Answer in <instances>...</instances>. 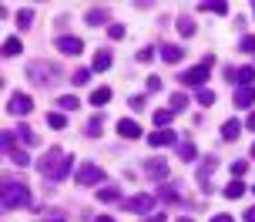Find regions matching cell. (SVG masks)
<instances>
[{
	"label": "cell",
	"mask_w": 255,
	"mask_h": 222,
	"mask_svg": "<svg viewBox=\"0 0 255 222\" xmlns=\"http://www.w3.org/2000/svg\"><path fill=\"white\" fill-rule=\"evenodd\" d=\"M111 67V51H98L94 54V71H108Z\"/></svg>",
	"instance_id": "7402d4cb"
},
{
	"label": "cell",
	"mask_w": 255,
	"mask_h": 222,
	"mask_svg": "<svg viewBox=\"0 0 255 222\" xmlns=\"http://www.w3.org/2000/svg\"><path fill=\"white\" fill-rule=\"evenodd\" d=\"M101 128H104V121H101V118H91V121H88V128H84V135L98 138V135H101Z\"/></svg>",
	"instance_id": "4316f807"
},
{
	"label": "cell",
	"mask_w": 255,
	"mask_h": 222,
	"mask_svg": "<svg viewBox=\"0 0 255 222\" xmlns=\"http://www.w3.org/2000/svg\"><path fill=\"white\" fill-rule=\"evenodd\" d=\"M242 196H245V182H239V179H235V182L225 185V199H242Z\"/></svg>",
	"instance_id": "ffe728a7"
},
{
	"label": "cell",
	"mask_w": 255,
	"mask_h": 222,
	"mask_svg": "<svg viewBox=\"0 0 255 222\" xmlns=\"http://www.w3.org/2000/svg\"><path fill=\"white\" fill-rule=\"evenodd\" d=\"M57 51L61 54H81L84 51V40L81 37H57Z\"/></svg>",
	"instance_id": "5bb4252c"
},
{
	"label": "cell",
	"mask_w": 255,
	"mask_h": 222,
	"mask_svg": "<svg viewBox=\"0 0 255 222\" xmlns=\"http://www.w3.org/2000/svg\"><path fill=\"white\" fill-rule=\"evenodd\" d=\"M98 199H101V202H118V199H121V192H118L115 185H108V189H101V192H98Z\"/></svg>",
	"instance_id": "484cf974"
},
{
	"label": "cell",
	"mask_w": 255,
	"mask_h": 222,
	"mask_svg": "<svg viewBox=\"0 0 255 222\" xmlns=\"http://www.w3.org/2000/svg\"><path fill=\"white\" fill-rule=\"evenodd\" d=\"M212 222H235V219H232V216H215Z\"/></svg>",
	"instance_id": "ee69618b"
},
{
	"label": "cell",
	"mask_w": 255,
	"mask_h": 222,
	"mask_svg": "<svg viewBox=\"0 0 255 222\" xmlns=\"http://www.w3.org/2000/svg\"><path fill=\"white\" fill-rule=\"evenodd\" d=\"M47 125H51L54 131H64V128H67V118H64V111H51V115H47Z\"/></svg>",
	"instance_id": "d6986e66"
},
{
	"label": "cell",
	"mask_w": 255,
	"mask_h": 222,
	"mask_svg": "<svg viewBox=\"0 0 255 222\" xmlns=\"http://www.w3.org/2000/svg\"><path fill=\"white\" fill-rule=\"evenodd\" d=\"M101 179H104V172L98 169V165H91V162L77 169V182H81V185H98Z\"/></svg>",
	"instance_id": "52a82bcc"
},
{
	"label": "cell",
	"mask_w": 255,
	"mask_h": 222,
	"mask_svg": "<svg viewBox=\"0 0 255 222\" xmlns=\"http://www.w3.org/2000/svg\"><path fill=\"white\" fill-rule=\"evenodd\" d=\"M37 169H40V175H47L51 182H61V179H67V172L74 169V158L67 155L64 148H57V145H54V148H47V152H44V158L37 162Z\"/></svg>",
	"instance_id": "6da1fadb"
},
{
	"label": "cell",
	"mask_w": 255,
	"mask_h": 222,
	"mask_svg": "<svg viewBox=\"0 0 255 222\" xmlns=\"http://www.w3.org/2000/svg\"><path fill=\"white\" fill-rule=\"evenodd\" d=\"M178 222H191V219H178Z\"/></svg>",
	"instance_id": "c3c4849f"
},
{
	"label": "cell",
	"mask_w": 255,
	"mask_h": 222,
	"mask_svg": "<svg viewBox=\"0 0 255 222\" xmlns=\"http://www.w3.org/2000/svg\"><path fill=\"white\" fill-rule=\"evenodd\" d=\"M185 105H188L185 94H175V98H171V111H185Z\"/></svg>",
	"instance_id": "1f68e13d"
},
{
	"label": "cell",
	"mask_w": 255,
	"mask_h": 222,
	"mask_svg": "<svg viewBox=\"0 0 255 222\" xmlns=\"http://www.w3.org/2000/svg\"><path fill=\"white\" fill-rule=\"evenodd\" d=\"M245 169H249V162H235L232 165V175H245Z\"/></svg>",
	"instance_id": "f35d334b"
},
{
	"label": "cell",
	"mask_w": 255,
	"mask_h": 222,
	"mask_svg": "<svg viewBox=\"0 0 255 222\" xmlns=\"http://www.w3.org/2000/svg\"><path fill=\"white\" fill-rule=\"evenodd\" d=\"M7 111H10V115H30V111H34V101H30L27 94H13Z\"/></svg>",
	"instance_id": "8fae6325"
},
{
	"label": "cell",
	"mask_w": 255,
	"mask_h": 222,
	"mask_svg": "<svg viewBox=\"0 0 255 222\" xmlns=\"http://www.w3.org/2000/svg\"><path fill=\"white\" fill-rule=\"evenodd\" d=\"M148 142H151V148H165V145H178V138H175L171 128H158L148 135Z\"/></svg>",
	"instance_id": "9c48e42d"
},
{
	"label": "cell",
	"mask_w": 255,
	"mask_h": 222,
	"mask_svg": "<svg viewBox=\"0 0 255 222\" xmlns=\"http://www.w3.org/2000/svg\"><path fill=\"white\" fill-rule=\"evenodd\" d=\"M30 17H34V13L27 10V7H24L20 13H17V24H20V30H24V27H30Z\"/></svg>",
	"instance_id": "836d02e7"
},
{
	"label": "cell",
	"mask_w": 255,
	"mask_h": 222,
	"mask_svg": "<svg viewBox=\"0 0 255 222\" xmlns=\"http://www.w3.org/2000/svg\"><path fill=\"white\" fill-rule=\"evenodd\" d=\"M245 222H255V206H252L249 212H245Z\"/></svg>",
	"instance_id": "7bdbcfd3"
},
{
	"label": "cell",
	"mask_w": 255,
	"mask_h": 222,
	"mask_svg": "<svg viewBox=\"0 0 255 222\" xmlns=\"http://www.w3.org/2000/svg\"><path fill=\"white\" fill-rule=\"evenodd\" d=\"M3 152H7V158H10V162H17L20 169H27V165H30V155H27V152H24L17 142H13L10 131H3Z\"/></svg>",
	"instance_id": "277c9868"
},
{
	"label": "cell",
	"mask_w": 255,
	"mask_h": 222,
	"mask_svg": "<svg viewBox=\"0 0 255 222\" xmlns=\"http://www.w3.org/2000/svg\"><path fill=\"white\" fill-rule=\"evenodd\" d=\"M144 172H148L151 179H158V182H165L168 179V162L165 158H148V162H144Z\"/></svg>",
	"instance_id": "30bf717a"
},
{
	"label": "cell",
	"mask_w": 255,
	"mask_h": 222,
	"mask_svg": "<svg viewBox=\"0 0 255 222\" xmlns=\"http://www.w3.org/2000/svg\"><path fill=\"white\" fill-rule=\"evenodd\" d=\"M148 88H151V91H158V88H161V78H154V74H151V78H148Z\"/></svg>",
	"instance_id": "60d3db41"
},
{
	"label": "cell",
	"mask_w": 255,
	"mask_h": 222,
	"mask_svg": "<svg viewBox=\"0 0 255 222\" xmlns=\"http://www.w3.org/2000/svg\"><path fill=\"white\" fill-rule=\"evenodd\" d=\"M84 20H88L91 27H98V24H104V20H108V10H104V7H91Z\"/></svg>",
	"instance_id": "e0dca14e"
},
{
	"label": "cell",
	"mask_w": 255,
	"mask_h": 222,
	"mask_svg": "<svg viewBox=\"0 0 255 222\" xmlns=\"http://www.w3.org/2000/svg\"><path fill=\"white\" fill-rule=\"evenodd\" d=\"M151 206H154V199H151V196H131V199L125 202V209H128V212H138V216H144V212L151 209Z\"/></svg>",
	"instance_id": "7c38bea8"
},
{
	"label": "cell",
	"mask_w": 255,
	"mask_h": 222,
	"mask_svg": "<svg viewBox=\"0 0 255 222\" xmlns=\"http://www.w3.org/2000/svg\"><path fill=\"white\" fill-rule=\"evenodd\" d=\"M171 121V108L168 111H154V125H168Z\"/></svg>",
	"instance_id": "d590c367"
},
{
	"label": "cell",
	"mask_w": 255,
	"mask_h": 222,
	"mask_svg": "<svg viewBox=\"0 0 255 222\" xmlns=\"http://www.w3.org/2000/svg\"><path fill=\"white\" fill-rule=\"evenodd\" d=\"M3 209H27L30 206V189L20 182H13V179H3Z\"/></svg>",
	"instance_id": "7a4b0ae2"
},
{
	"label": "cell",
	"mask_w": 255,
	"mask_h": 222,
	"mask_svg": "<svg viewBox=\"0 0 255 222\" xmlns=\"http://www.w3.org/2000/svg\"><path fill=\"white\" fill-rule=\"evenodd\" d=\"M178 34H185V37L195 34V20H191V17H181V20H178Z\"/></svg>",
	"instance_id": "83f0119b"
},
{
	"label": "cell",
	"mask_w": 255,
	"mask_h": 222,
	"mask_svg": "<svg viewBox=\"0 0 255 222\" xmlns=\"http://www.w3.org/2000/svg\"><path fill=\"white\" fill-rule=\"evenodd\" d=\"M239 47H242V51H249V54H255V34H245Z\"/></svg>",
	"instance_id": "f546056e"
},
{
	"label": "cell",
	"mask_w": 255,
	"mask_h": 222,
	"mask_svg": "<svg viewBox=\"0 0 255 222\" xmlns=\"http://www.w3.org/2000/svg\"><path fill=\"white\" fill-rule=\"evenodd\" d=\"M218 158H205L202 169H198V185H202V192H212V172H215Z\"/></svg>",
	"instance_id": "ba28073f"
},
{
	"label": "cell",
	"mask_w": 255,
	"mask_h": 222,
	"mask_svg": "<svg viewBox=\"0 0 255 222\" xmlns=\"http://www.w3.org/2000/svg\"><path fill=\"white\" fill-rule=\"evenodd\" d=\"M205 10H212V13H229V3L215 0V3H205Z\"/></svg>",
	"instance_id": "4dcf8cb0"
},
{
	"label": "cell",
	"mask_w": 255,
	"mask_h": 222,
	"mask_svg": "<svg viewBox=\"0 0 255 222\" xmlns=\"http://www.w3.org/2000/svg\"><path fill=\"white\" fill-rule=\"evenodd\" d=\"M94 222H115V219H111V216H98Z\"/></svg>",
	"instance_id": "bcb514c9"
},
{
	"label": "cell",
	"mask_w": 255,
	"mask_h": 222,
	"mask_svg": "<svg viewBox=\"0 0 255 222\" xmlns=\"http://www.w3.org/2000/svg\"><path fill=\"white\" fill-rule=\"evenodd\" d=\"M245 128H252V131H255V111L249 115V121H245Z\"/></svg>",
	"instance_id": "b9f144b4"
},
{
	"label": "cell",
	"mask_w": 255,
	"mask_h": 222,
	"mask_svg": "<svg viewBox=\"0 0 255 222\" xmlns=\"http://www.w3.org/2000/svg\"><path fill=\"white\" fill-rule=\"evenodd\" d=\"M118 135L128 138V142H134V138H141V125L131 121V118H121V121H118Z\"/></svg>",
	"instance_id": "4fadbf2b"
},
{
	"label": "cell",
	"mask_w": 255,
	"mask_h": 222,
	"mask_svg": "<svg viewBox=\"0 0 255 222\" xmlns=\"http://www.w3.org/2000/svg\"><path fill=\"white\" fill-rule=\"evenodd\" d=\"M158 196L168 199V202H178V192H175V189H168V185H165V189H158Z\"/></svg>",
	"instance_id": "8d00e7d4"
},
{
	"label": "cell",
	"mask_w": 255,
	"mask_h": 222,
	"mask_svg": "<svg viewBox=\"0 0 255 222\" xmlns=\"http://www.w3.org/2000/svg\"><path fill=\"white\" fill-rule=\"evenodd\" d=\"M108 101H111V88H98V91L91 94V105L94 108H104Z\"/></svg>",
	"instance_id": "ac0fdd59"
},
{
	"label": "cell",
	"mask_w": 255,
	"mask_h": 222,
	"mask_svg": "<svg viewBox=\"0 0 255 222\" xmlns=\"http://www.w3.org/2000/svg\"><path fill=\"white\" fill-rule=\"evenodd\" d=\"M151 54H154L151 47H144V51H138V61H151Z\"/></svg>",
	"instance_id": "ab89813d"
},
{
	"label": "cell",
	"mask_w": 255,
	"mask_h": 222,
	"mask_svg": "<svg viewBox=\"0 0 255 222\" xmlns=\"http://www.w3.org/2000/svg\"><path fill=\"white\" fill-rule=\"evenodd\" d=\"M161 57H165L168 64H175V61L181 57V47L178 44H165V47H161Z\"/></svg>",
	"instance_id": "44dd1931"
},
{
	"label": "cell",
	"mask_w": 255,
	"mask_h": 222,
	"mask_svg": "<svg viewBox=\"0 0 255 222\" xmlns=\"http://www.w3.org/2000/svg\"><path fill=\"white\" fill-rule=\"evenodd\" d=\"M239 135H242V125H239V121H235V118H232V121H225V125H222V138H225V142H235V138H239Z\"/></svg>",
	"instance_id": "2e32d148"
},
{
	"label": "cell",
	"mask_w": 255,
	"mask_h": 222,
	"mask_svg": "<svg viewBox=\"0 0 255 222\" xmlns=\"http://www.w3.org/2000/svg\"><path fill=\"white\" fill-rule=\"evenodd\" d=\"M3 54H7V57L20 54V37H7V40H3Z\"/></svg>",
	"instance_id": "d4e9b609"
},
{
	"label": "cell",
	"mask_w": 255,
	"mask_h": 222,
	"mask_svg": "<svg viewBox=\"0 0 255 222\" xmlns=\"http://www.w3.org/2000/svg\"><path fill=\"white\" fill-rule=\"evenodd\" d=\"M215 64V57H205L202 64L188 67V71H178V81L181 84H188V88H202L205 81H208V67Z\"/></svg>",
	"instance_id": "3957f363"
},
{
	"label": "cell",
	"mask_w": 255,
	"mask_h": 222,
	"mask_svg": "<svg viewBox=\"0 0 255 222\" xmlns=\"http://www.w3.org/2000/svg\"><path fill=\"white\" fill-rule=\"evenodd\" d=\"M195 98H198V105H202V108H212V105H215V91H208V88H198V94H195Z\"/></svg>",
	"instance_id": "cb8c5ba5"
},
{
	"label": "cell",
	"mask_w": 255,
	"mask_h": 222,
	"mask_svg": "<svg viewBox=\"0 0 255 222\" xmlns=\"http://www.w3.org/2000/svg\"><path fill=\"white\" fill-rule=\"evenodd\" d=\"M91 71H94V67H77V71H74V84H88Z\"/></svg>",
	"instance_id": "f1b7e54d"
},
{
	"label": "cell",
	"mask_w": 255,
	"mask_h": 222,
	"mask_svg": "<svg viewBox=\"0 0 255 222\" xmlns=\"http://www.w3.org/2000/svg\"><path fill=\"white\" fill-rule=\"evenodd\" d=\"M178 158H181V162H195V158H198V152H195V145H191V142L178 145Z\"/></svg>",
	"instance_id": "603a6c76"
},
{
	"label": "cell",
	"mask_w": 255,
	"mask_h": 222,
	"mask_svg": "<svg viewBox=\"0 0 255 222\" xmlns=\"http://www.w3.org/2000/svg\"><path fill=\"white\" fill-rule=\"evenodd\" d=\"M229 81H232V84H239V88H252V81H255V67H252V64L229 67Z\"/></svg>",
	"instance_id": "5b68a950"
},
{
	"label": "cell",
	"mask_w": 255,
	"mask_h": 222,
	"mask_svg": "<svg viewBox=\"0 0 255 222\" xmlns=\"http://www.w3.org/2000/svg\"><path fill=\"white\" fill-rule=\"evenodd\" d=\"M54 222H61V219H54Z\"/></svg>",
	"instance_id": "681fc988"
},
{
	"label": "cell",
	"mask_w": 255,
	"mask_h": 222,
	"mask_svg": "<svg viewBox=\"0 0 255 222\" xmlns=\"http://www.w3.org/2000/svg\"><path fill=\"white\" fill-rule=\"evenodd\" d=\"M252 158H255V145H252Z\"/></svg>",
	"instance_id": "7dc6e473"
},
{
	"label": "cell",
	"mask_w": 255,
	"mask_h": 222,
	"mask_svg": "<svg viewBox=\"0 0 255 222\" xmlns=\"http://www.w3.org/2000/svg\"><path fill=\"white\" fill-rule=\"evenodd\" d=\"M20 138H24L27 145H37V135H34V131L27 128V125H20Z\"/></svg>",
	"instance_id": "d6a6232c"
},
{
	"label": "cell",
	"mask_w": 255,
	"mask_h": 222,
	"mask_svg": "<svg viewBox=\"0 0 255 222\" xmlns=\"http://www.w3.org/2000/svg\"><path fill=\"white\" fill-rule=\"evenodd\" d=\"M148 222H165V216H161V212H154V216H151Z\"/></svg>",
	"instance_id": "f6af8a7d"
},
{
	"label": "cell",
	"mask_w": 255,
	"mask_h": 222,
	"mask_svg": "<svg viewBox=\"0 0 255 222\" xmlns=\"http://www.w3.org/2000/svg\"><path fill=\"white\" fill-rule=\"evenodd\" d=\"M54 71H57V67H51V64H40V61H34V64H30V81H34V84H51V81L57 78Z\"/></svg>",
	"instance_id": "8992f818"
},
{
	"label": "cell",
	"mask_w": 255,
	"mask_h": 222,
	"mask_svg": "<svg viewBox=\"0 0 255 222\" xmlns=\"http://www.w3.org/2000/svg\"><path fill=\"white\" fill-rule=\"evenodd\" d=\"M255 105V88H235V108H252Z\"/></svg>",
	"instance_id": "9a60e30c"
},
{
	"label": "cell",
	"mask_w": 255,
	"mask_h": 222,
	"mask_svg": "<svg viewBox=\"0 0 255 222\" xmlns=\"http://www.w3.org/2000/svg\"><path fill=\"white\" fill-rule=\"evenodd\" d=\"M108 34H111L115 40H121V37H125V27H121V24H111V27H108Z\"/></svg>",
	"instance_id": "74e56055"
},
{
	"label": "cell",
	"mask_w": 255,
	"mask_h": 222,
	"mask_svg": "<svg viewBox=\"0 0 255 222\" xmlns=\"http://www.w3.org/2000/svg\"><path fill=\"white\" fill-rule=\"evenodd\" d=\"M77 105H81L77 98H61V111H77Z\"/></svg>",
	"instance_id": "e575fe53"
}]
</instances>
